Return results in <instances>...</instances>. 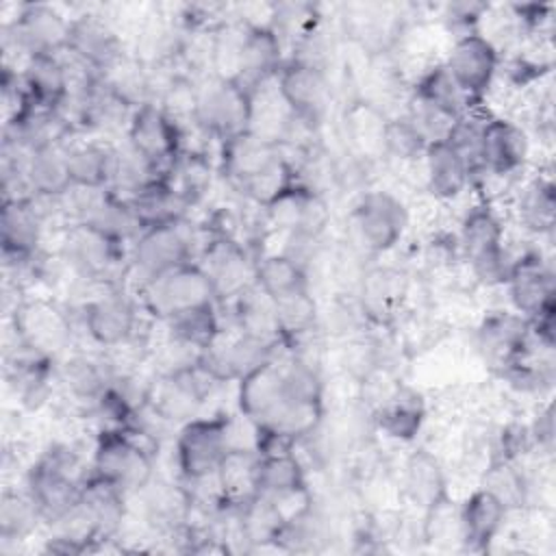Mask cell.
<instances>
[{"instance_id":"obj_52","label":"cell","mask_w":556,"mask_h":556,"mask_svg":"<svg viewBox=\"0 0 556 556\" xmlns=\"http://www.w3.org/2000/svg\"><path fill=\"white\" fill-rule=\"evenodd\" d=\"M504 72H506V78L515 87H530L552 72V61L534 59L528 54H517V56L508 59Z\"/></svg>"},{"instance_id":"obj_4","label":"cell","mask_w":556,"mask_h":556,"mask_svg":"<svg viewBox=\"0 0 556 556\" xmlns=\"http://www.w3.org/2000/svg\"><path fill=\"white\" fill-rule=\"evenodd\" d=\"M159 439L137 428H102L96 432L91 473L113 482L128 497L154 480Z\"/></svg>"},{"instance_id":"obj_46","label":"cell","mask_w":556,"mask_h":556,"mask_svg":"<svg viewBox=\"0 0 556 556\" xmlns=\"http://www.w3.org/2000/svg\"><path fill=\"white\" fill-rule=\"evenodd\" d=\"M402 276L389 267H376L363 274L358 287V302L367 315V319H382V315H391L400 298L404 295Z\"/></svg>"},{"instance_id":"obj_27","label":"cell","mask_w":556,"mask_h":556,"mask_svg":"<svg viewBox=\"0 0 556 556\" xmlns=\"http://www.w3.org/2000/svg\"><path fill=\"white\" fill-rule=\"evenodd\" d=\"M56 358L37 354L15 341L7 352L4 378L20 404L28 410H39L56 384Z\"/></svg>"},{"instance_id":"obj_22","label":"cell","mask_w":556,"mask_h":556,"mask_svg":"<svg viewBox=\"0 0 556 556\" xmlns=\"http://www.w3.org/2000/svg\"><path fill=\"white\" fill-rule=\"evenodd\" d=\"M282 345H269L239 330L224 328L213 337V341L202 348L198 365L219 384L239 382L243 376L267 363L280 352Z\"/></svg>"},{"instance_id":"obj_30","label":"cell","mask_w":556,"mask_h":556,"mask_svg":"<svg viewBox=\"0 0 556 556\" xmlns=\"http://www.w3.org/2000/svg\"><path fill=\"white\" fill-rule=\"evenodd\" d=\"M510 510L486 486L471 491L458 506V541L467 552H486L502 532Z\"/></svg>"},{"instance_id":"obj_41","label":"cell","mask_w":556,"mask_h":556,"mask_svg":"<svg viewBox=\"0 0 556 556\" xmlns=\"http://www.w3.org/2000/svg\"><path fill=\"white\" fill-rule=\"evenodd\" d=\"M517 222L532 235H552L556 224V191L549 176L536 174L515 195Z\"/></svg>"},{"instance_id":"obj_8","label":"cell","mask_w":556,"mask_h":556,"mask_svg":"<svg viewBox=\"0 0 556 556\" xmlns=\"http://www.w3.org/2000/svg\"><path fill=\"white\" fill-rule=\"evenodd\" d=\"M252 93L235 78L211 74L195 83L191 124L217 146L252 128Z\"/></svg>"},{"instance_id":"obj_25","label":"cell","mask_w":556,"mask_h":556,"mask_svg":"<svg viewBox=\"0 0 556 556\" xmlns=\"http://www.w3.org/2000/svg\"><path fill=\"white\" fill-rule=\"evenodd\" d=\"M504 287L513 311L526 319L556 306L554 267L541 250H526L515 256Z\"/></svg>"},{"instance_id":"obj_24","label":"cell","mask_w":556,"mask_h":556,"mask_svg":"<svg viewBox=\"0 0 556 556\" xmlns=\"http://www.w3.org/2000/svg\"><path fill=\"white\" fill-rule=\"evenodd\" d=\"M530 135L510 117L486 115L478 139V178H508L519 174L530 159Z\"/></svg>"},{"instance_id":"obj_28","label":"cell","mask_w":556,"mask_h":556,"mask_svg":"<svg viewBox=\"0 0 556 556\" xmlns=\"http://www.w3.org/2000/svg\"><path fill=\"white\" fill-rule=\"evenodd\" d=\"M65 52L98 74H106L126 56L122 39L111 22L96 13L72 17L70 46Z\"/></svg>"},{"instance_id":"obj_29","label":"cell","mask_w":556,"mask_h":556,"mask_svg":"<svg viewBox=\"0 0 556 556\" xmlns=\"http://www.w3.org/2000/svg\"><path fill=\"white\" fill-rule=\"evenodd\" d=\"M72 187L111 189L117 174L119 148L100 137H70L65 143Z\"/></svg>"},{"instance_id":"obj_49","label":"cell","mask_w":556,"mask_h":556,"mask_svg":"<svg viewBox=\"0 0 556 556\" xmlns=\"http://www.w3.org/2000/svg\"><path fill=\"white\" fill-rule=\"evenodd\" d=\"M482 486L493 491L510 513L528 504L530 482L517 467V460H491L484 471Z\"/></svg>"},{"instance_id":"obj_3","label":"cell","mask_w":556,"mask_h":556,"mask_svg":"<svg viewBox=\"0 0 556 556\" xmlns=\"http://www.w3.org/2000/svg\"><path fill=\"white\" fill-rule=\"evenodd\" d=\"M91 467L67 443H50L26 469L24 489L41 513L43 523L54 526L80 500L83 482Z\"/></svg>"},{"instance_id":"obj_17","label":"cell","mask_w":556,"mask_h":556,"mask_svg":"<svg viewBox=\"0 0 556 556\" xmlns=\"http://www.w3.org/2000/svg\"><path fill=\"white\" fill-rule=\"evenodd\" d=\"M276 89L295 122L317 130L328 113L330 80L324 65L289 56L278 70Z\"/></svg>"},{"instance_id":"obj_35","label":"cell","mask_w":556,"mask_h":556,"mask_svg":"<svg viewBox=\"0 0 556 556\" xmlns=\"http://www.w3.org/2000/svg\"><path fill=\"white\" fill-rule=\"evenodd\" d=\"M228 304H230V321H232L230 326L235 330L269 345H285L276 302L256 285H250Z\"/></svg>"},{"instance_id":"obj_16","label":"cell","mask_w":556,"mask_h":556,"mask_svg":"<svg viewBox=\"0 0 556 556\" xmlns=\"http://www.w3.org/2000/svg\"><path fill=\"white\" fill-rule=\"evenodd\" d=\"M72 17L59 9L41 2H26L17 7L11 22L2 26L4 48L13 46L24 61L41 54H63L70 46Z\"/></svg>"},{"instance_id":"obj_42","label":"cell","mask_w":556,"mask_h":556,"mask_svg":"<svg viewBox=\"0 0 556 556\" xmlns=\"http://www.w3.org/2000/svg\"><path fill=\"white\" fill-rule=\"evenodd\" d=\"M215 174L217 161H211V156L204 150L185 148L165 172V178L189 204V208H193L208 195Z\"/></svg>"},{"instance_id":"obj_9","label":"cell","mask_w":556,"mask_h":556,"mask_svg":"<svg viewBox=\"0 0 556 556\" xmlns=\"http://www.w3.org/2000/svg\"><path fill=\"white\" fill-rule=\"evenodd\" d=\"M348 222L352 239L361 252L384 254L402 241L410 215L395 193L387 189H367L354 200Z\"/></svg>"},{"instance_id":"obj_14","label":"cell","mask_w":556,"mask_h":556,"mask_svg":"<svg viewBox=\"0 0 556 556\" xmlns=\"http://www.w3.org/2000/svg\"><path fill=\"white\" fill-rule=\"evenodd\" d=\"M46 198H4L0 208V243L7 274L24 269L39 252L50 211Z\"/></svg>"},{"instance_id":"obj_40","label":"cell","mask_w":556,"mask_h":556,"mask_svg":"<svg viewBox=\"0 0 556 556\" xmlns=\"http://www.w3.org/2000/svg\"><path fill=\"white\" fill-rule=\"evenodd\" d=\"M63 143L46 146L30 152L24 167L26 187L30 195L63 198L72 189V176Z\"/></svg>"},{"instance_id":"obj_37","label":"cell","mask_w":556,"mask_h":556,"mask_svg":"<svg viewBox=\"0 0 556 556\" xmlns=\"http://www.w3.org/2000/svg\"><path fill=\"white\" fill-rule=\"evenodd\" d=\"M426 424V402L413 389H395L376 410L374 426L389 439L410 443Z\"/></svg>"},{"instance_id":"obj_45","label":"cell","mask_w":556,"mask_h":556,"mask_svg":"<svg viewBox=\"0 0 556 556\" xmlns=\"http://www.w3.org/2000/svg\"><path fill=\"white\" fill-rule=\"evenodd\" d=\"M167 339L178 341L191 350L202 352L213 337L222 330V319L217 315V302L189 308L167 321H163Z\"/></svg>"},{"instance_id":"obj_18","label":"cell","mask_w":556,"mask_h":556,"mask_svg":"<svg viewBox=\"0 0 556 556\" xmlns=\"http://www.w3.org/2000/svg\"><path fill=\"white\" fill-rule=\"evenodd\" d=\"M219 387L198 363L176 371L156 374L150 380L148 408L167 424H185L198 417L204 402Z\"/></svg>"},{"instance_id":"obj_36","label":"cell","mask_w":556,"mask_h":556,"mask_svg":"<svg viewBox=\"0 0 556 556\" xmlns=\"http://www.w3.org/2000/svg\"><path fill=\"white\" fill-rule=\"evenodd\" d=\"M404 491L415 508L428 513L450 497L441 460L426 447L415 450L404 463Z\"/></svg>"},{"instance_id":"obj_1","label":"cell","mask_w":556,"mask_h":556,"mask_svg":"<svg viewBox=\"0 0 556 556\" xmlns=\"http://www.w3.org/2000/svg\"><path fill=\"white\" fill-rule=\"evenodd\" d=\"M237 410L263 432L302 443L324 419L321 367L280 352L237 382Z\"/></svg>"},{"instance_id":"obj_13","label":"cell","mask_w":556,"mask_h":556,"mask_svg":"<svg viewBox=\"0 0 556 556\" xmlns=\"http://www.w3.org/2000/svg\"><path fill=\"white\" fill-rule=\"evenodd\" d=\"M15 341L37 354L56 358L67 352L74 337L70 311L48 298H22L11 311Z\"/></svg>"},{"instance_id":"obj_33","label":"cell","mask_w":556,"mask_h":556,"mask_svg":"<svg viewBox=\"0 0 556 556\" xmlns=\"http://www.w3.org/2000/svg\"><path fill=\"white\" fill-rule=\"evenodd\" d=\"M126 502H128V495L119 486L89 471L80 489L78 506L96 528L102 543H109L117 539L124 526L126 510H128Z\"/></svg>"},{"instance_id":"obj_11","label":"cell","mask_w":556,"mask_h":556,"mask_svg":"<svg viewBox=\"0 0 556 556\" xmlns=\"http://www.w3.org/2000/svg\"><path fill=\"white\" fill-rule=\"evenodd\" d=\"M78 311L87 337L102 350L128 345L137 337L143 313L128 287H100Z\"/></svg>"},{"instance_id":"obj_39","label":"cell","mask_w":556,"mask_h":556,"mask_svg":"<svg viewBox=\"0 0 556 556\" xmlns=\"http://www.w3.org/2000/svg\"><path fill=\"white\" fill-rule=\"evenodd\" d=\"M308 491L306 469L295 456V450L258 454L256 460V493L267 497H289Z\"/></svg>"},{"instance_id":"obj_10","label":"cell","mask_w":556,"mask_h":556,"mask_svg":"<svg viewBox=\"0 0 556 556\" xmlns=\"http://www.w3.org/2000/svg\"><path fill=\"white\" fill-rule=\"evenodd\" d=\"M230 413L198 415L180 424L174 441L176 469L182 482L211 478L219 471L224 458L230 452L228 441Z\"/></svg>"},{"instance_id":"obj_51","label":"cell","mask_w":556,"mask_h":556,"mask_svg":"<svg viewBox=\"0 0 556 556\" xmlns=\"http://www.w3.org/2000/svg\"><path fill=\"white\" fill-rule=\"evenodd\" d=\"M276 311H278L282 343L319 328V306L311 291H302L291 298L278 300Z\"/></svg>"},{"instance_id":"obj_26","label":"cell","mask_w":556,"mask_h":556,"mask_svg":"<svg viewBox=\"0 0 556 556\" xmlns=\"http://www.w3.org/2000/svg\"><path fill=\"white\" fill-rule=\"evenodd\" d=\"M241 22L243 33L235 80L254 91L274 80L287 59L282 56V37L271 24H250L245 20Z\"/></svg>"},{"instance_id":"obj_38","label":"cell","mask_w":556,"mask_h":556,"mask_svg":"<svg viewBox=\"0 0 556 556\" xmlns=\"http://www.w3.org/2000/svg\"><path fill=\"white\" fill-rule=\"evenodd\" d=\"M254 285L265 291L274 302L311 291V276L304 263L282 252H267L256 256Z\"/></svg>"},{"instance_id":"obj_43","label":"cell","mask_w":556,"mask_h":556,"mask_svg":"<svg viewBox=\"0 0 556 556\" xmlns=\"http://www.w3.org/2000/svg\"><path fill=\"white\" fill-rule=\"evenodd\" d=\"M124 198H128V202L132 204V208L137 211L146 228L187 219V213L191 211L189 204L180 198V193L169 185L165 176H159L146 182L143 187H139L137 191Z\"/></svg>"},{"instance_id":"obj_47","label":"cell","mask_w":556,"mask_h":556,"mask_svg":"<svg viewBox=\"0 0 556 556\" xmlns=\"http://www.w3.org/2000/svg\"><path fill=\"white\" fill-rule=\"evenodd\" d=\"M387 115L367 100H354L345 111V128L352 143L361 150V156L376 159L382 156V135L387 126Z\"/></svg>"},{"instance_id":"obj_53","label":"cell","mask_w":556,"mask_h":556,"mask_svg":"<svg viewBox=\"0 0 556 556\" xmlns=\"http://www.w3.org/2000/svg\"><path fill=\"white\" fill-rule=\"evenodd\" d=\"M489 9L491 7L484 2H452L445 7L443 20L452 30H458L460 37L467 33H476V26L482 17H486Z\"/></svg>"},{"instance_id":"obj_23","label":"cell","mask_w":556,"mask_h":556,"mask_svg":"<svg viewBox=\"0 0 556 556\" xmlns=\"http://www.w3.org/2000/svg\"><path fill=\"white\" fill-rule=\"evenodd\" d=\"M195 263L208 276L217 302H230L254 285L256 256L239 237L211 235L204 239Z\"/></svg>"},{"instance_id":"obj_50","label":"cell","mask_w":556,"mask_h":556,"mask_svg":"<svg viewBox=\"0 0 556 556\" xmlns=\"http://www.w3.org/2000/svg\"><path fill=\"white\" fill-rule=\"evenodd\" d=\"M426 148V137L404 113L387 119L382 135V156L393 159L397 163H413L424 156Z\"/></svg>"},{"instance_id":"obj_12","label":"cell","mask_w":556,"mask_h":556,"mask_svg":"<svg viewBox=\"0 0 556 556\" xmlns=\"http://www.w3.org/2000/svg\"><path fill=\"white\" fill-rule=\"evenodd\" d=\"M135 295L143 315L159 324L189 308L217 302L208 276L195 261L159 276L156 280L141 287Z\"/></svg>"},{"instance_id":"obj_31","label":"cell","mask_w":556,"mask_h":556,"mask_svg":"<svg viewBox=\"0 0 556 556\" xmlns=\"http://www.w3.org/2000/svg\"><path fill=\"white\" fill-rule=\"evenodd\" d=\"M419 161L424 165L426 189L434 200L454 202L473 182L469 163L450 141L428 143Z\"/></svg>"},{"instance_id":"obj_48","label":"cell","mask_w":556,"mask_h":556,"mask_svg":"<svg viewBox=\"0 0 556 556\" xmlns=\"http://www.w3.org/2000/svg\"><path fill=\"white\" fill-rule=\"evenodd\" d=\"M43 523L39 508L35 506L33 497L26 489H4L0 500V541L2 543H17L26 541L37 526Z\"/></svg>"},{"instance_id":"obj_32","label":"cell","mask_w":556,"mask_h":556,"mask_svg":"<svg viewBox=\"0 0 556 556\" xmlns=\"http://www.w3.org/2000/svg\"><path fill=\"white\" fill-rule=\"evenodd\" d=\"M117 371L119 369H115L104 354H72L56 363V384L70 400L89 410L106 391Z\"/></svg>"},{"instance_id":"obj_21","label":"cell","mask_w":556,"mask_h":556,"mask_svg":"<svg viewBox=\"0 0 556 556\" xmlns=\"http://www.w3.org/2000/svg\"><path fill=\"white\" fill-rule=\"evenodd\" d=\"M263 213L269 226L300 241H319L330 226L326 198L300 178L263 206Z\"/></svg>"},{"instance_id":"obj_6","label":"cell","mask_w":556,"mask_h":556,"mask_svg":"<svg viewBox=\"0 0 556 556\" xmlns=\"http://www.w3.org/2000/svg\"><path fill=\"white\" fill-rule=\"evenodd\" d=\"M128 248L89 224L72 222L63 232L59 254L70 271L89 287H126Z\"/></svg>"},{"instance_id":"obj_34","label":"cell","mask_w":556,"mask_h":556,"mask_svg":"<svg viewBox=\"0 0 556 556\" xmlns=\"http://www.w3.org/2000/svg\"><path fill=\"white\" fill-rule=\"evenodd\" d=\"M26 93L37 109L59 111L72 89V76L63 54L30 56L20 67Z\"/></svg>"},{"instance_id":"obj_19","label":"cell","mask_w":556,"mask_h":556,"mask_svg":"<svg viewBox=\"0 0 556 556\" xmlns=\"http://www.w3.org/2000/svg\"><path fill=\"white\" fill-rule=\"evenodd\" d=\"M500 48L482 33H467L454 39L443 65L471 106H482L497 74Z\"/></svg>"},{"instance_id":"obj_15","label":"cell","mask_w":556,"mask_h":556,"mask_svg":"<svg viewBox=\"0 0 556 556\" xmlns=\"http://www.w3.org/2000/svg\"><path fill=\"white\" fill-rule=\"evenodd\" d=\"M476 350L482 363L495 374L502 376L508 367L530 356H541L536 343L530 334V321L515 313L513 308H500L486 313L476 328ZM554 354V352H543Z\"/></svg>"},{"instance_id":"obj_44","label":"cell","mask_w":556,"mask_h":556,"mask_svg":"<svg viewBox=\"0 0 556 556\" xmlns=\"http://www.w3.org/2000/svg\"><path fill=\"white\" fill-rule=\"evenodd\" d=\"M410 98L445 113L452 119H460L469 109H476L467 102L443 63H434L419 74L410 89Z\"/></svg>"},{"instance_id":"obj_2","label":"cell","mask_w":556,"mask_h":556,"mask_svg":"<svg viewBox=\"0 0 556 556\" xmlns=\"http://www.w3.org/2000/svg\"><path fill=\"white\" fill-rule=\"evenodd\" d=\"M217 174L261 208L298 180L295 165L285 148L254 130L219 143Z\"/></svg>"},{"instance_id":"obj_5","label":"cell","mask_w":556,"mask_h":556,"mask_svg":"<svg viewBox=\"0 0 556 556\" xmlns=\"http://www.w3.org/2000/svg\"><path fill=\"white\" fill-rule=\"evenodd\" d=\"M200 235L202 228H195L187 219L148 226L128 248L124 285L137 293L159 276L195 261L206 239Z\"/></svg>"},{"instance_id":"obj_20","label":"cell","mask_w":556,"mask_h":556,"mask_svg":"<svg viewBox=\"0 0 556 556\" xmlns=\"http://www.w3.org/2000/svg\"><path fill=\"white\" fill-rule=\"evenodd\" d=\"M124 135L126 146L161 174H165L187 148L182 124L156 102L139 104L132 111Z\"/></svg>"},{"instance_id":"obj_54","label":"cell","mask_w":556,"mask_h":556,"mask_svg":"<svg viewBox=\"0 0 556 556\" xmlns=\"http://www.w3.org/2000/svg\"><path fill=\"white\" fill-rule=\"evenodd\" d=\"M528 428H530L534 450L552 456V450H554V408H552V402H547L543 408H539V413L534 415L532 424H528Z\"/></svg>"},{"instance_id":"obj_7","label":"cell","mask_w":556,"mask_h":556,"mask_svg":"<svg viewBox=\"0 0 556 556\" xmlns=\"http://www.w3.org/2000/svg\"><path fill=\"white\" fill-rule=\"evenodd\" d=\"M456 243L480 285L504 287L515 256L506 248L502 217L486 200L463 215Z\"/></svg>"}]
</instances>
